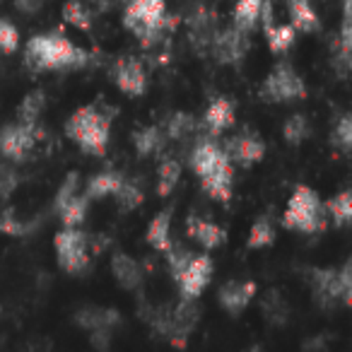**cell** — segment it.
Returning <instances> with one entry per match:
<instances>
[{"label":"cell","mask_w":352,"mask_h":352,"mask_svg":"<svg viewBox=\"0 0 352 352\" xmlns=\"http://www.w3.org/2000/svg\"><path fill=\"white\" fill-rule=\"evenodd\" d=\"M234 123V104L227 97H215L206 111V126L212 135H220Z\"/></svg>","instance_id":"20"},{"label":"cell","mask_w":352,"mask_h":352,"mask_svg":"<svg viewBox=\"0 0 352 352\" xmlns=\"http://www.w3.org/2000/svg\"><path fill=\"white\" fill-rule=\"evenodd\" d=\"M261 97L268 102H294V99L307 97V85L299 78V73L289 63H280L273 68V73L265 78L261 87Z\"/></svg>","instance_id":"8"},{"label":"cell","mask_w":352,"mask_h":352,"mask_svg":"<svg viewBox=\"0 0 352 352\" xmlns=\"http://www.w3.org/2000/svg\"><path fill=\"white\" fill-rule=\"evenodd\" d=\"M261 314L273 326H285L289 321V304L283 297V292H278V289L265 292V297L261 299Z\"/></svg>","instance_id":"22"},{"label":"cell","mask_w":352,"mask_h":352,"mask_svg":"<svg viewBox=\"0 0 352 352\" xmlns=\"http://www.w3.org/2000/svg\"><path fill=\"white\" fill-rule=\"evenodd\" d=\"M331 142L342 152L352 150V116L350 113L340 116V121L336 123V128H333V133H331Z\"/></svg>","instance_id":"38"},{"label":"cell","mask_w":352,"mask_h":352,"mask_svg":"<svg viewBox=\"0 0 352 352\" xmlns=\"http://www.w3.org/2000/svg\"><path fill=\"white\" fill-rule=\"evenodd\" d=\"M212 278V261L210 256H191V261L186 263V268L182 270V275L176 278V283L182 285V292L186 299L201 297V292L208 287Z\"/></svg>","instance_id":"12"},{"label":"cell","mask_w":352,"mask_h":352,"mask_svg":"<svg viewBox=\"0 0 352 352\" xmlns=\"http://www.w3.org/2000/svg\"><path fill=\"white\" fill-rule=\"evenodd\" d=\"M314 297L323 309H333L338 304L352 302V263L347 261L340 270L333 268H314L309 270Z\"/></svg>","instance_id":"5"},{"label":"cell","mask_w":352,"mask_h":352,"mask_svg":"<svg viewBox=\"0 0 352 352\" xmlns=\"http://www.w3.org/2000/svg\"><path fill=\"white\" fill-rule=\"evenodd\" d=\"M123 176L118 171H102V174H94L87 182V198H104L113 196L116 188L121 186Z\"/></svg>","instance_id":"28"},{"label":"cell","mask_w":352,"mask_h":352,"mask_svg":"<svg viewBox=\"0 0 352 352\" xmlns=\"http://www.w3.org/2000/svg\"><path fill=\"white\" fill-rule=\"evenodd\" d=\"M75 323L89 333L97 350H107L113 328L121 323V314L109 307H82L75 311Z\"/></svg>","instance_id":"7"},{"label":"cell","mask_w":352,"mask_h":352,"mask_svg":"<svg viewBox=\"0 0 352 352\" xmlns=\"http://www.w3.org/2000/svg\"><path fill=\"white\" fill-rule=\"evenodd\" d=\"M44 107H46V94L41 92V89H34V92H30L20 102V107H17V118H20L22 126H36Z\"/></svg>","instance_id":"26"},{"label":"cell","mask_w":352,"mask_h":352,"mask_svg":"<svg viewBox=\"0 0 352 352\" xmlns=\"http://www.w3.org/2000/svg\"><path fill=\"white\" fill-rule=\"evenodd\" d=\"M63 20L68 22L70 27H75V30H82V32L92 30V15H89V10L82 6V0H65Z\"/></svg>","instance_id":"31"},{"label":"cell","mask_w":352,"mask_h":352,"mask_svg":"<svg viewBox=\"0 0 352 352\" xmlns=\"http://www.w3.org/2000/svg\"><path fill=\"white\" fill-rule=\"evenodd\" d=\"M273 239H275V230H273V225H270L268 217L256 220V225L251 227V232H249V246L251 249H263V246L273 244Z\"/></svg>","instance_id":"37"},{"label":"cell","mask_w":352,"mask_h":352,"mask_svg":"<svg viewBox=\"0 0 352 352\" xmlns=\"http://www.w3.org/2000/svg\"><path fill=\"white\" fill-rule=\"evenodd\" d=\"M56 254L58 263L68 273H85L89 265V239L75 227L56 234Z\"/></svg>","instance_id":"9"},{"label":"cell","mask_w":352,"mask_h":352,"mask_svg":"<svg viewBox=\"0 0 352 352\" xmlns=\"http://www.w3.org/2000/svg\"><path fill=\"white\" fill-rule=\"evenodd\" d=\"M265 0H236L234 12H232V20L234 27L241 32H251L256 27V22L261 20V10H263Z\"/></svg>","instance_id":"24"},{"label":"cell","mask_w":352,"mask_h":352,"mask_svg":"<svg viewBox=\"0 0 352 352\" xmlns=\"http://www.w3.org/2000/svg\"><path fill=\"white\" fill-rule=\"evenodd\" d=\"M147 241H150L152 249L166 251L171 246V212L162 210L147 225Z\"/></svg>","instance_id":"23"},{"label":"cell","mask_w":352,"mask_h":352,"mask_svg":"<svg viewBox=\"0 0 352 352\" xmlns=\"http://www.w3.org/2000/svg\"><path fill=\"white\" fill-rule=\"evenodd\" d=\"M186 230H188V236H191L193 241H198L201 246H206V249H217V246H222L227 239V232L222 230V227H217L215 222L206 220V217L191 215L186 222Z\"/></svg>","instance_id":"17"},{"label":"cell","mask_w":352,"mask_h":352,"mask_svg":"<svg viewBox=\"0 0 352 352\" xmlns=\"http://www.w3.org/2000/svg\"><path fill=\"white\" fill-rule=\"evenodd\" d=\"M111 273L116 278V283L123 289H138L142 285V270L138 265L135 258H131L128 254H113L111 258Z\"/></svg>","instance_id":"19"},{"label":"cell","mask_w":352,"mask_h":352,"mask_svg":"<svg viewBox=\"0 0 352 352\" xmlns=\"http://www.w3.org/2000/svg\"><path fill=\"white\" fill-rule=\"evenodd\" d=\"M123 25L145 46H152L166 27V0H128Z\"/></svg>","instance_id":"4"},{"label":"cell","mask_w":352,"mask_h":352,"mask_svg":"<svg viewBox=\"0 0 352 352\" xmlns=\"http://www.w3.org/2000/svg\"><path fill=\"white\" fill-rule=\"evenodd\" d=\"M36 135H41L36 131V126H22V123H15V126H8L0 131V152L8 157V160H25L32 152L36 142Z\"/></svg>","instance_id":"10"},{"label":"cell","mask_w":352,"mask_h":352,"mask_svg":"<svg viewBox=\"0 0 352 352\" xmlns=\"http://www.w3.org/2000/svg\"><path fill=\"white\" fill-rule=\"evenodd\" d=\"M0 314H3V309H0Z\"/></svg>","instance_id":"45"},{"label":"cell","mask_w":352,"mask_h":352,"mask_svg":"<svg viewBox=\"0 0 352 352\" xmlns=\"http://www.w3.org/2000/svg\"><path fill=\"white\" fill-rule=\"evenodd\" d=\"M111 116L104 113L99 107H82L68 118L65 133L70 140L80 145L87 155L102 157L109 145V133H111Z\"/></svg>","instance_id":"3"},{"label":"cell","mask_w":352,"mask_h":352,"mask_svg":"<svg viewBox=\"0 0 352 352\" xmlns=\"http://www.w3.org/2000/svg\"><path fill=\"white\" fill-rule=\"evenodd\" d=\"M78 184H80V176L75 174V171L65 176V182L60 184L58 193H56V210H58V208H63L73 196H78Z\"/></svg>","instance_id":"42"},{"label":"cell","mask_w":352,"mask_h":352,"mask_svg":"<svg viewBox=\"0 0 352 352\" xmlns=\"http://www.w3.org/2000/svg\"><path fill=\"white\" fill-rule=\"evenodd\" d=\"M193 131H196V118L186 111L174 113L166 123V133H169L171 140H186Z\"/></svg>","instance_id":"35"},{"label":"cell","mask_w":352,"mask_h":352,"mask_svg":"<svg viewBox=\"0 0 352 352\" xmlns=\"http://www.w3.org/2000/svg\"><path fill=\"white\" fill-rule=\"evenodd\" d=\"M191 256L193 254H188L184 246L171 244L169 249H166V263H169V270H171V275H174V278H179V275H182V270L186 268V263L191 261Z\"/></svg>","instance_id":"40"},{"label":"cell","mask_w":352,"mask_h":352,"mask_svg":"<svg viewBox=\"0 0 352 352\" xmlns=\"http://www.w3.org/2000/svg\"><path fill=\"white\" fill-rule=\"evenodd\" d=\"M261 17H263V25H265V39H268V46L273 54H285L289 51V46L294 44V27L292 25H273L270 20V3L265 0L263 3V10H261Z\"/></svg>","instance_id":"18"},{"label":"cell","mask_w":352,"mask_h":352,"mask_svg":"<svg viewBox=\"0 0 352 352\" xmlns=\"http://www.w3.org/2000/svg\"><path fill=\"white\" fill-rule=\"evenodd\" d=\"M113 198H116L118 210H123V212L135 210V208H140V206H142V201H145V196H142V191L138 188V184L126 182V179H123L121 186L116 188Z\"/></svg>","instance_id":"33"},{"label":"cell","mask_w":352,"mask_h":352,"mask_svg":"<svg viewBox=\"0 0 352 352\" xmlns=\"http://www.w3.org/2000/svg\"><path fill=\"white\" fill-rule=\"evenodd\" d=\"M256 297V283L254 280H230L220 287V307L232 316H239L246 307L251 304V299Z\"/></svg>","instance_id":"16"},{"label":"cell","mask_w":352,"mask_h":352,"mask_svg":"<svg viewBox=\"0 0 352 352\" xmlns=\"http://www.w3.org/2000/svg\"><path fill=\"white\" fill-rule=\"evenodd\" d=\"M36 230V222L34 220H25V217L17 215L12 208L0 212V232L8 236H27Z\"/></svg>","instance_id":"30"},{"label":"cell","mask_w":352,"mask_h":352,"mask_svg":"<svg viewBox=\"0 0 352 352\" xmlns=\"http://www.w3.org/2000/svg\"><path fill=\"white\" fill-rule=\"evenodd\" d=\"M15 6L20 8L22 12H27V15H32V12L39 10L41 0H15Z\"/></svg>","instance_id":"44"},{"label":"cell","mask_w":352,"mask_h":352,"mask_svg":"<svg viewBox=\"0 0 352 352\" xmlns=\"http://www.w3.org/2000/svg\"><path fill=\"white\" fill-rule=\"evenodd\" d=\"M328 210L333 215V222L336 225H347L352 220V193L350 191H342L328 203Z\"/></svg>","instance_id":"36"},{"label":"cell","mask_w":352,"mask_h":352,"mask_svg":"<svg viewBox=\"0 0 352 352\" xmlns=\"http://www.w3.org/2000/svg\"><path fill=\"white\" fill-rule=\"evenodd\" d=\"M191 169L203 179V188L215 201H230L232 196V166L225 150L210 140H201L191 152Z\"/></svg>","instance_id":"2"},{"label":"cell","mask_w":352,"mask_h":352,"mask_svg":"<svg viewBox=\"0 0 352 352\" xmlns=\"http://www.w3.org/2000/svg\"><path fill=\"white\" fill-rule=\"evenodd\" d=\"M157 179H160L157 182V193L164 198L171 196V191L179 186V179H182V164L174 157H166L160 164V169H157Z\"/></svg>","instance_id":"29"},{"label":"cell","mask_w":352,"mask_h":352,"mask_svg":"<svg viewBox=\"0 0 352 352\" xmlns=\"http://www.w3.org/2000/svg\"><path fill=\"white\" fill-rule=\"evenodd\" d=\"M225 155L230 157V160L239 162L241 166H251V164H256V162L263 160L265 142H263V138H261L258 133L244 131V133H239V135L232 138V140L227 142Z\"/></svg>","instance_id":"15"},{"label":"cell","mask_w":352,"mask_h":352,"mask_svg":"<svg viewBox=\"0 0 352 352\" xmlns=\"http://www.w3.org/2000/svg\"><path fill=\"white\" fill-rule=\"evenodd\" d=\"M87 196H73L68 203H65L63 208H58V215L60 220H63L65 227H78L85 222V217H87Z\"/></svg>","instance_id":"32"},{"label":"cell","mask_w":352,"mask_h":352,"mask_svg":"<svg viewBox=\"0 0 352 352\" xmlns=\"http://www.w3.org/2000/svg\"><path fill=\"white\" fill-rule=\"evenodd\" d=\"M350 49H352V0L342 3V27H340V54H338V70L342 75L350 68Z\"/></svg>","instance_id":"25"},{"label":"cell","mask_w":352,"mask_h":352,"mask_svg":"<svg viewBox=\"0 0 352 352\" xmlns=\"http://www.w3.org/2000/svg\"><path fill=\"white\" fill-rule=\"evenodd\" d=\"M87 63V51L75 46L68 36L60 32H51V34H36L27 41L25 49V65L34 73H44V70H68L80 68Z\"/></svg>","instance_id":"1"},{"label":"cell","mask_w":352,"mask_h":352,"mask_svg":"<svg viewBox=\"0 0 352 352\" xmlns=\"http://www.w3.org/2000/svg\"><path fill=\"white\" fill-rule=\"evenodd\" d=\"M25 352H51V342L44 340V338H34V340L27 342Z\"/></svg>","instance_id":"43"},{"label":"cell","mask_w":352,"mask_h":352,"mask_svg":"<svg viewBox=\"0 0 352 352\" xmlns=\"http://www.w3.org/2000/svg\"><path fill=\"white\" fill-rule=\"evenodd\" d=\"M162 142H164V135L157 126H147L133 133V145H135V152L140 157H152L155 152H160Z\"/></svg>","instance_id":"27"},{"label":"cell","mask_w":352,"mask_h":352,"mask_svg":"<svg viewBox=\"0 0 352 352\" xmlns=\"http://www.w3.org/2000/svg\"><path fill=\"white\" fill-rule=\"evenodd\" d=\"M20 49V32L12 22L0 20V51L6 54H15Z\"/></svg>","instance_id":"39"},{"label":"cell","mask_w":352,"mask_h":352,"mask_svg":"<svg viewBox=\"0 0 352 352\" xmlns=\"http://www.w3.org/2000/svg\"><path fill=\"white\" fill-rule=\"evenodd\" d=\"M111 78L116 82V87L121 92H126L128 97H140L147 87V73L145 65L140 63L133 56H126V58H118L111 68Z\"/></svg>","instance_id":"11"},{"label":"cell","mask_w":352,"mask_h":352,"mask_svg":"<svg viewBox=\"0 0 352 352\" xmlns=\"http://www.w3.org/2000/svg\"><path fill=\"white\" fill-rule=\"evenodd\" d=\"M17 184H20L17 171L8 164H0V201H8L15 193Z\"/></svg>","instance_id":"41"},{"label":"cell","mask_w":352,"mask_h":352,"mask_svg":"<svg viewBox=\"0 0 352 352\" xmlns=\"http://www.w3.org/2000/svg\"><path fill=\"white\" fill-rule=\"evenodd\" d=\"M287 10H289V25L294 27V32L318 30V15L309 0H287Z\"/></svg>","instance_id":"21"},{"label":"cell","mask_w":352,"mask_h":352,"mask_svg":"<svg viewBox=\"0 0 352 352\" xmlns=\"http://www.w3.org/2000/svg\"><path fill=\"white\" fill-rule=\"evenodd\" d=\"M210 46H212L215 58L220 60V63L230 65V63H239L246 56V51H249V39H246V32L236 30V27H230V30L212 36Z\"/></svg>","instance_id":"13"},{"label":"cell","mask_w":352,"mask_h":352,"mask_svg":"<svg viewBox=\"0 0 352 352\" xmlns=\"http://www.w3.org/2000/svg\"><path fill=\"white\" fill-rule=\"evenodd\" d=\"M285 227L289 230L304 232V234H314V232L323 230V206L318 201V193L309 186H299L292 193L285 210Z\"/></svg>","instance_id":"6"},{"label":"cell","mask_w":352,"mask_h":352,"mask_svg":"<svg viewBox=\"0 0 352 352\" xmlns=\"http://www.w3.org/2000/svg\"><path fill=\"white\" fill-rule=\"evenodd\" d=\"M254 352H258V350H254Z\"/></svg>","instance_id":"46"},{"label":"cell","mask_w":352,"mask_h":352,"mask_svg":"<svg viewBox=\"0 0 352 352\" xmlns=\"http://www.w3.org/2000/svg\"><path fill=\"white\" fill-rule=\"evenodd\" d=\"M309 133H311V128H309L307 116H302V113H294V116H289L287 121H285V126H283V135H285V140H287L289 145H299V142H304L309 138Z\"/></svg>","instance_id":"34"},{"label":"cell","mask_w":352,"mask_h":352,"mask_svg":"<svg viewBox=\"0 0 352 352\" xmlns=\"http://www.w3.org/2000/svg\"><path fill=\"white\" fill-rule=\"evenodd\" d=\"M198 321H201V309L196 307V302H193V299H184V302L174 304V307H171L169 340L174 342V345L184 347Z\"/></svg>","instance_id":"14"}]
</instances>
